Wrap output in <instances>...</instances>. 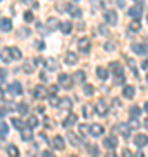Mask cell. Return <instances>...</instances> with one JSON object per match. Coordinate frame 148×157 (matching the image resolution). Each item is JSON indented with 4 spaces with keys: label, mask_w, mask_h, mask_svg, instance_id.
Listing matches in <instances>:
<instances>
[{
    "label": "cell",
    "mask_w": 148,
    "mask_h": 157,
    "mask_svg": "<svg viewBox=\"0 0 148 157\" xmlns=\"http://www.w3.org/2000/svg\"><path fill=\"white\" fill-rule=\"evenodd\" d=\"M96 75L101 78V80H105V78H108V70H106V68H103V67H98L96 68Z\"/></svg>",
    "instance_id": "21"
},
{
    "label": "cell",
    "mask_w": 148,
    "mask_h": 157,
    "mask_svg": "<svg viewBox=\"0 0 148 157\" xmlns=\"http://www.w3.org/2000/svg\"><path fill=\"white\" fill-rule=\"evenodd\" d=\"M110 70L113 72V75H115V82L117 84H122L125 80V75H124V68L120 67V63H117V61H113V63H110Z\"/></svg>",
    "instance_id": "1"
},
{
    "label": "cell",
    "mask_w": 148,
    "mask_h": 157,
    "mask_svg": "<svg viewBox=\"0 0 148 157\" xmlns=\"http://www.w3.org/2000/svg\"><path fill=\"white\" fill-rule=\"evenodd\" d=\"M139 28H141V23H139V19H132L131 25H129V30H131V32H139Z\"/></svg>",
    "instance_id": "26"
},
{
    "label": "cell",
    "mask_w": 148,
    "mask_h": 157,
    "mask_svg": "<svg viewBox=\"0 0 148 157\" xmlns=\"http://www.w3.org/2000/svg\"><path fill=\"white\" fill-rule=\"evenodd\" d=\"M37 49H46V44H44V42H37Z\"/></svg>",
    "instance_id": "47"
},
{
    "label": "cell",
    "mask_w": 148,
    "mask_h": 157,
    "mask_svg": "<svg viewBox=\"0 0 148 157\" xmlns=\"http://www.w3.org/2000/svg\"><path fill=\"white\" fill-rule=\"evenodd\" d=\"M87 150H89V154H91L92 157H98L99 155V150H98V147L96 145H91V143H87Z\"/></svg>",
    "instance_id": "27"
},
{
    "label": "cell",
    "mask_w": 148,
    "mask_h": 157,
    "mask_svg": "<svg viewBox=\"0 0 148 157\" xmlns=\"http://www.w3.org/2000/svg\"><path fill=\"white\" fill-rule=\"evenodd\" d=\"M7 133H9V128H7V124L0 122V135H2V136H7Z\"/></svg>",
    "instance_id": "40"
},
{
    "label": "cell",
    "mask_w": 148,
    "mask_h": 157,
    "mask_svg": "<svg viewBox=\"0 0 148 157\" xmlns=\"http://www.w3.org/2000/svg\"><path fill=\"white\" fill-rule=\"evenodd\" d=\"M146 80H148V77H146Z\"/></svg>",
    "instance_id": "56"
},
{
    "label": "cell",
    "mask_w": 148,
    "mask_h": 157,
    "mask_svg": "<svg viewBox=\"0 0 148 157\" xmlns=\"http://www.w3.org/2000/svg\"><path fill=\"white\" fill-rule=\"evenodd\" d=\"M105 49L106 51H115V44L113 42H106V44H105Z\"/></svg>",
    "instance_id": "43"
},
{
    "label": "cell",
    "mask_w": 148,
    "mask_h": 157,
    "mask_svg": "<svg viewBox=\"0 0 148 157\" xmlns=\"http://www.w3.org/2000/svg\"><path fill=\"white\" fill-rule=\"evenodd\" d=\"M21 138H23V140H31V131H28V129L24 131V129H23V133H21Z\"/></svg>",
    "instance_id": "42"
},
{
    "label": "cell",
    "mask_w": 148,
    "mask_h": 157,
    "mask_svg": "<svg viewBox=\"0 0 148 157\" xmlns=\"http://www.w3.org/2000/svg\"><path fill=\"white\" fill-rule=\"evenodd\" d=\"M82 112H84V117H91L92 112H94V108H92L89 103H86V105H84V108H82Z\"/></svg>",
    "instance_id": "28"
},
{
    "label": "cell",
    "mask_w": 148,
    "mask_h": 157,
    "mask_svg": "<svg viewBox=\"0 0 148 157\" xmlns=\"http://www.w3.org/2000/svg\"><path fill=\"white\" fill-rule=\"evenodd\" d=\"M132 51H134V52H138V54H146L148 47L145 44H132Z\"/></svg>",
    "instance_id": "18"
},
{
    "label": "cell",
    "mask_w": 148,
    "mask_h": 157,
    "mask_svg": "<svg viewBox=\"0 0 148 157\" xmlns=\"http://www.w3.org/2000/svg\"><path fill=\"white\" fill-rule=\"evenodd\" d=\"M72 157H77V155H72Z\"/></svg>",
    "instance_id": "55"
},
{
    "label": "cell",
    "mask_w": 148,
    "mask_h": 157,
    "mask_svg": "<svg viewBox=\"0 0 148 157\" xmlns=\"http://www.w3.org/2000/svg\"><path fill=\"white\" fill-rule=\"evenodd\" d=\"M146 19H148V16H146Z\"/></svg>",
    "instance_id": "57"
},
{
    "label": "cell",
    "mask_w": 148,
    "mask_h": 157,
    "mask_svg": "<svg viewBox=\"0 0 148 157\" xmlns=\"http://www.w3.org/2000/svg\"><path fill=\"white\" fill-rule=\"evenodd\" d=\"M4 113H6V110H4V108H0V119L4 117Z\"/></svg>",
    "instance_id": "51"
},
{
    "label": "cell",
    "mask_w": 148,
    "mask_h": 157,
    "mask_svg": "<svg viewBox=\"0 0 148 157\" xmlns=\"http://www.w3.org/2000/svg\"><path fill=\"white\" fill-rule=\"evenodd\" d=\"M47 26H49V30H56V28H59V23L56 19H49L47 21Z\"/></svg>",
    "instance_id": "37"
},
{
    "label": "cell",
    "mask_w": 148,
    "mask_h": 157,
    "mask_svg": "<svg viewBox=\"0 0 148 157\" xmlns=\"http://www.w3.org/2000/svg\"><path fill=\"white\" fill-rule=\"evenodd\" d=\"M17 112L19 113H26L28 112V105H26V103H19V105H17Z\"/></svg>",
    "instance_id": "39"
},
{
    "label": "cell",
    "mask_w": 148,
    "mask_h": 157,
    "mask_svg": "<svg viewBox=\"0 0 148 157\" xmlns=\"http://www.w3.org/2000/svg\"><path fill=\"white\" fill-rule=\"evenodd\" d=\"M42 157H54V154H52L51 150H44L42 152Z\"/></svg>",
    "instance_id": "46"
},
{
    "label": "cell",
    "mask_w": 148,
    "mask_h": 157,
    "mask_svg": "<svg viewBox=\"0 0 148 157\" xmlns=\"http://www.w3.org/2000/svg\"><path fill=\"white\" fill-rule=\"evenodd\" d=\"M65 59H66L68 65H75V63L79 61V56H77L75 52H72V51H68V52H66V56H65Z\"/></svg>",
    "instance_id": "17"
},
{
    "label": "cell",
    "mask_w": 148,
    "mask_h": 157,
    "mask_svg": "<svg viewBox=\"0 0 148 157\" xmlns=\"http://www.w3.org/2000/svg\"><path fill=\"white\" fill-rule=\"evenodd\" d=\"M145 110H146V112H148V103H145Z\"/></svg>",
    "instance_id": "54"
},
{
    "label": "cell",
    "mask_w": 148,
    "mask_h": 157,
    "mask_svg": "<svg viewBox=\"0 0 148 157\" xmlns=\"http://www.w3.org/2000/svg\"><path fill=\"white\" fill-rule=\"evenodd\" d=\"M106 157H115V154H113V152H108V154H106Z\"/></svg>",
    "instance_id": "52"
},
{
    "label": "cell",
    "mask_w": 148,
    "mask_h": 157,
    "mask_svg": "<svg viewBox=\"0 0 148 157\" xmlns=\"http://www.w3.org/2000/svg\"><path fill=\"white\" fill-rule=\"evenodd\" d=\"M28 126H30V128H37V126H39V119L35 117V115L28 117Z\"/></svg>",
    "instance_id": "35"
},
{
    "label": "cell",
    "mask_w": 148,
    "mask_h": 157,
    "mask_svg": "<svg viewBox=\"0 0 148 157\" xmlns=\"http://www.w3.org/2000/svg\"><path fill=\"white\" fill-rule=\"evenodd\" d=\"M134 143H136L139 148L146 147L148 145V136L146 135H136V136H134Z\"/></svg>",
    "instance_id": "9"
},
{
    "label": "cell",
    "mask_w": 148,
    "mask_h": 157,
    "mask_svg": "<svg viewBox=\"0 0 148 157\" xmlns=\"http://www.w3.org/2000/svg\"><path fill=\"white\" fill-rule=\"evenodd\" d=\"M9 49H11L12 59H21V51L17 49V47H9Z\"/></svg>",
    "instance_id": "29"
},
{
    "label": "cell",
    "mask_w": 148,
    "mask_h": 157,
    "mask_svg": "<svg viewBox=\"0 0 148 157\" xmlns=\"http://www.w3.org/2000/svg\"><path fill=\"white\" fill-rule=\"evenodd\" d=\"M75 122H77V115H75V113H70L68 117L63 121V126H65V128H72Z\"/></svg>",
    "instance_id": "16"
},
{
    "label": "cell",
    "mask_w": 148,
    "mask_h": 157,
    "mask_svg": "<svg viewBox=\"0 0 148 157\" xmlns=\"http://www.w3.org/2000/svg\"><path fill=\"white\" fill-rule=\"evenodd\" d=\"M103 126L101 124H92V126H89V135H92V136H101L103 135Z\"/></svg>",
    "instance_id": "8"
},
{
    "label": "cell",
    "mask_w": 148,
    "mask_h": 157,
    "mask_svg": "<svg viewBox=\"0 0 148 157\" xmlns=\"http://www.w3.org/2000/svg\"><path fill=\"white\" fill-rule=\"evenodd\" d=\"M122 94H124L125 98H129V100H131L132 96H134V87H132V86H125L124 89H122Z\"/></svg>",
    "instance_id": "23"
},
{
    "label": "cell",
    "mask_w": 148,
    "mask_h": 157,
    "mask_svg": "<svg viewBox=\"0 0 148 157\" xmlns=\"http://www.w3.org/2000/svg\"><path fill=\"white\" fill-rule=\"evenodd\" d=\"M103 145L106 147V148H110V150H113L115 147H117V138L115 136H108V138H105Z\"/></svg>",
    "instance_id": "13"
},
{
    "label": "cell",
    "mask_w": 148,
    "mask_h": 157,
    "mask_svg": "<svg viewBox=\"0 0 148 157\" xmlns=\"http://www.w3.org/2000/svg\"><path fill=\"white\" fill-rule=\"evenodd\" d=\"M145 128L148 129V117H146V121H145Z\"/></svg>",
    "instance_id": "53"
},
{
    "label": "cell",
    "mask_w": 148,
    "mask_h": 157,
    "mask_svg": "<svg viewBox=\"0 0 148 157\" xmlns=\"http://www.w3.org/2000/svg\"><path fill=\"white\" fill-rule=\"evenodd\" d=\"M12 126H14L17 131H23V129H26V124H24L21 119H17V117H12Z\"/></svg>",
    "instance_id": "19"
},
{
    "label": "cell",
    "mask_w": 148,
    "mask_h": 157,
    "mask_svg": "<svg viewBox=\"0 0 148 157\" xmlns=\"http://www.w3.org/2000/svg\"><path fill=\"white\" fill-rule=\"evenodd\" d=\"M0 28H2V32H11L12 30V21L7 19V17H2V19H0Z\"/></svg>",
    "instance_id": "12"
},
{
    "label": "cell",
    "mask_w": 148,
    "mask_h": 157,
    "mask_svg": "<svg viewBox=\"0 0 148 157\" xmlns=\"http://www.w3.org/2000/svg\"><path fill=\"white\" fill-rule=\"evenodd\" d=\"M7 154H9V157H19V150H17L16 145H9L7 147Z\"/></svg>",
    "instance_id": "24"
},
{
    "label": "cell",
    "mask_w": 148,
    "mask_h": 157,
    "mask_svg": "<svg viewBox=\"0 0 148 157\" xmlns=\"http://www.w3.org/2000/svg\"><path fill=\"white\" fill-rule=\"evenodd\" d=\"M0 59H2L4 63H11V61H12L11 49H9V47H4V49H0Z\"/></svg>",
    "instance_id": "7"
},
{
    "label": "cell",
    "mask_w": 148,
    "mask_h": 157,
    "mask_svg": "<svg viewBox=\"0 0 148 157\" xmlns=\"http://www.w3.org/2000/svg\"><path fill=\"white\" fill-rule=\"evenodd\" d=\"M94 112H96L98 115H101V117H105V115L108 113V103H106L105 100L96 101V105H94Z\"/></svg>",
    "instance_id": "3"
},
{
    "label": "cell",
    "mask_w": 148,
    "mask_h": 157,
    "mask_svg": "<svg viewBox=\"0 0 148 157\" xmlns=\"http://www.w3.org/2000/svg\"><path fill=\"white\" fill-rule=\"evenodd\" d=\"M57 80H59V86H61L63 89H70L73 86V78L70 77L68 73H59L57 75Z\"/></svg>",
    "instance_id": "2"
},
{
    "label": "cell",
    "mask_w": 148,
    "mask_h": 157,
    "mask_svg": "<svg viewBox=\"0 0 148 157\" xmlns=\"http://www.w3.org/2000/svg\"><path fill=\"white\" fill-rule=\"evenodd\" d=\"M143 68H145V70H148V59H146V61H143Z\"/></svg>",
    "instance_id": "49"
},
{
    "label": "cell",
    "mask_w": 148,
    "mask_h": 157,
    "mask_svg": "<svg viewBox=\"0 0 148 157\" xmlns=\"http://www.w3.org/2000/svg\"><path fill=\"white\" fill-rule=\"evenodd\" d=\"M98 32H99V35H106V33H108V28H106V26H99Z\"/></svg>",
    "instance_id": "45"
},
{
    "label": "cell",
    "mask_w": 148,
    "mask_h": 157,
    "mask_svg": "<svg viewBox=\"0 0 148 157\" xmlns=\"http://www.w3.org/2000/svg\"><path fill=\"white\" fill-rule=\"evenodd\" d=\"M68 140L72 141V145H75V147H79V145H80V140L73 135V133H72V131H68Z\"/></svg>",
    "instance_id": "30"
},
{
    "label": "cell",
    "mask_w": 148,
    "mask_h": 157,
    "mask_svg": "<svg viewBox=\"0 0 148 157\" xmlns=\"http://www.w3.org/2000/svg\"><path fill=\"white\" fill-rule=\"evenodd\" d=\"M23 70L26 73H31L35 70V63H31V61H28V63H24V67H23Z\"/></svg>",
    "instance_id": "32"
},
{
    "label": "cell",
    "mask_w": 148,
    "mask_h": 157,
    "mask_svg": "<svg viewBox=\"0 0 148 157\" xmlns=\"http://www.w3.org/2000/svg\"><path fill=\"white\" fill-rule=\"evenodd\" d=\"M84 80H86V73H84V72H77V73H75V82L82 84Z\"/></svg>",
    "instance_id": "31"
},
{
    "label": "cell",
    "mask_w": 148,
    "mask_h": 157,
    "mask_svg": "<svg viewBox=\"0 0 148 157\" xmlns=\"http://www.w3.org/2000/svg\"><path fill=\"white\" fill-rule=\"evenodd\" d=\"M117 2H119V6H120V7H124V6H125V2H124V0H117Z\"/></svg>",
    "instance_id": "50"
},
{
    "label": "cell",
    "mask_w": 148,
    "mask_h": 157,
    "mask_svg": "<svg viewBox=\"0 0 148 157\" xmlns=\"http://www.w3.org/2000/svg\"><path fill=\"white\" fill-rule=\"evenodd\" d=\"M24 21H26V23H31V21H33V12H31V11H26V12H24Z\"/></svg>",
    "instance_id": "41"
},
{
    "label": "cell",
    "mask_w": 148,
    "mask_h": 157,
    "mask_svg": "<svg viewBox=\"0 0 148 157\" xmlns=\"http://www.w3.org/2000/svg\"><path fill=\"white\" fill-rule=\"evenodd\" d=\"M0 2H2V0H0Z\"/></svg>",
    "instance_id": "58"
},
{
    "label": "cell",
    "mask_w": 148,
    "mask_h": 157,
    "mask_svg": "<svg viewBox=\"0 0 148 157\" xmlns=\"http://www.w3.org/2000/svg\"><path fill=\"white\" fill-rule=\"evenodd\" d=\"M33 96L37 98V100H44V98H47L49 94H47V89L44 87V86H37V87L33 89Z\"/></svg>",
    "instance_id": "5"
},
{
    "label": "cell",
    "mask_w": 148,
    "mask_h": 157,
    "mask_svg": "<svg viewBox=\"0 0 148 157\" xmlns=\"http://www.w3.org/2000/svg\"><path fill=\"white\" fill-rule=\"evenodd\" d=\"M44 61H46V65H47L49 70H56V68H57V63L54 61V59H44Z\"/></svg>",
    "instance_id": "36"
},
{
    "label": "cell",
    "mask_w": 148,
    "mask_h": 157,
    "mask_svg": "<svg viewBox=\"0 0 148 157\" xmlns=\"http://www.w3.org/2000/svg\"><path fill=\"white\" fill-rule=\"evenodd\" d=\"M129 112H131V117H139V113H141V108L134 105V107H131V110H129Z\"/></svg>",
    "instance_id": "34"
},
{
    "label": "cell",
    "mask_w": 148,
    "mask_h": 157,
    "mask_svg": "<svg viewBox=\"0 0 148 157\" xmlns=\"http://www.w3.org/2000/svg\"><path fill=\"white\" fill-rule=\"evenodd\" d=\"M66 11L72 14L73 17H82V11H80L77 6H73V4H68V7H66Z\"/></svg>",
    "instance_id": "14"
},
{
    "label": "cell",
    "mask_w": 148,
    "mask_h": 157,
    "mask_svg": "<svg viewBox=\"0 0 148 157\" xmlns=\"http://www.w3.org/2000/svg\"><path fill=\"white\" fill-rule=\"evenodd\" d=\"M79 49L80 52H84V54H87L89 51H91V40L87 39V37H84V39L79 40Z\"/></svg>",
    "instance_id": "4"
},
{
    "label": "cell",
    "mask_w": 148,
    "mask_h": 157,
    "mask_svg": "<svg viewBox=\"0 0 148 157\" xmlns=\"http://www.w3.org/2000/svg\"><path fill=\"white\" fill-rule=\"evenodd\" d=\"M79 133H80V136L87 135V133H89V126H86V124H80V126H79Z\"/></svg>",
    "instance_id": "38"
},
{
    "label": "cell",
    "mask_w": 148,
    "mask_h": 157,
    "mask_svg": "<svg viewBox=\"0 0 148 157\" xmlns=\"http://www.w3.org/2000/svg\"><path fill=\"white\" fill-rule=\"evenodd\" d=\"M9 93L11 94H21L23 93V86H21V82H12L11 86H9Z\"/></svg>",
    "instance_id": "10"
},
{
    "label": "cell",
    "mask_w": 148,
    "mask_h": 157,
    "mask_svg": "<svg viewBox=\"0 0 148 157\" xmlns=\"http://www.w3.org/2000/svg\"><path fill=\"white\" fill-rule=\"evenodd\" d=\"M57 107L63 108V110H70L72 108V100L70 98H61V100L57 101Z\"/></svg>",
    "instance_id": "15"
},
{
    "label": "cell",
    "mask_w": 148,
    "mask_h": 157,
    "mask_svg": "<svg viewBox=\"0 0 148 157\" xmlns=\"http://www.w3.org/2000/svg\"><path fill=\"white\" fill-rule=\"evenodd\" d=\"M84 94H86V96H92V94H94V87H92L91 84H86V86H84Z\"/></svg>",
    "instance_id": "33"
},
{
    "label": "cell",
    "mask_w": 148,
    "mask_h": 157,
    "mask_svg": "<svg viewBox=\"0 0 148 157\" xmlns=\"http://www.w3.org/2000/svg\"><path fill=\"white\" fill-rule=\"evenodd\" d=\"M127 128H129V129H138V128H139V121H138V117H131V119H129Z\"/></svg>",
    "instance_id": "25"
},
{
    "label": "cell",
    "mask_w": 148,
    "mask_h": 157,
    "mask_svg": "<svg viewBox=\"0 0 148 157\" xmlns=\"http://www.w3.org/2000/svg\"><path fill=\"white\" fill-rule=\"evenodd\" d=\"M141 12H143V6H134V7H131L129 9V16H132L134 19H139V16H141Z\"/></svg>",
    "instance_id": "11"
},
{
    "label": "cell",
    "mask_w": 148,
    "mask_h": 157,
    "mask_svg": "<svg viewBox=\"0 0 148 157\" xmlns=\"http://www.w3.org/2000/svg\"><path fill=\"white\" fill-rule=\"evenodd\" d=\"M122 157H131V152L127 150V148H124V152H122Z\"/></svg>",
    "instance_id": "48"
},
{
    "label": "cell",
    "mask_w": 148,
    "mask_h": 157,
    "mask_svg": "<svg viewBox=\"0 0 148 157\" xmlns=\"http://www.w3.org/2000/svg\"><path fill=\"white\" fill-rule=\"evenodd\" d=\"M52 143H54V147H56L57 150H63V148H65V140H63L61 136H54Z\"/></svg>",
    "instance_id": "22"
},
{
    "label": "cell",
    "mask_w": 148,
    "mask_h": 157,
    "mask_svg": "<svg viewBox=\"0 0 148 157\" xmlns=\"http://www.w3.org/2000/svg\"><path fill=\"white\" fill-rule=\"evenodd\" d=\"M105 21L108 23L110 26H115V25H117V12L115 11H106L105 12Z\"/></svg>",
    "instance_id": "6"
},
{
    "label": "cell",
    "mask_w": 148,
    "mask_h": 157,
    "mask_svg": "<svg viewBox=\"0 0 148 157\" xmlns=\"http://www.w3.org/2000/svg\"><path fill=\"white\" fill-rule=\"evenodd\" d=\"M6 75H7L6 68H0V82H4V80H6Z\"/></svg>",
    "instance_id": "44"
},
{
    "label": "cell",
    "mask_w": 148,
    "mask_h": 157,
    "mask_svg": "<svg viewBox=\"0 0 148 157\" xmlns=\"http://www.w3.org/2000/svg\"><path fill=\"white\" fill-rule=\"evenodd\" d=\"M59 30H61V33H70V32H72V23L70 21L59 23Z\"/></svg>",
    "instance_id": "20"
}]
</instances>
